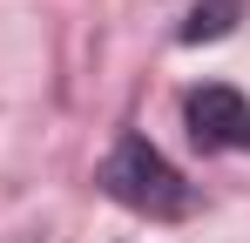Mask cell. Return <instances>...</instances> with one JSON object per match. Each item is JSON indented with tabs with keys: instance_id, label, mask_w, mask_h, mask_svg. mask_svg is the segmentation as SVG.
I'll return each instance as SVG.
<instances>
[{
	"instance_id": "1",
	"label": "cell",
	"mask_w": 250,
	"mask_h": 243,
	"mask_svg": "<svg viewBox=\"0 0 250 243\" xmlns=\"http://www.w3.org/2000/svg\"><path fill=\"white\" fill-rule=\"evenodd\" d=\"M102 189L122 202V209L156 216V223H169V216L189 209V189H183L176 162H169L156 142H142V135H122V142L108 149V162H102Z\"/></svg>"
},
{
	"instance_id": "2",
	"label": "cell",
	"mask_w": 250,
	"mask_h": 243,
	"mask_svg": "<svg viewBox=\"0 0 250 243\" xmlns=\"http://www.w3.org/2000/svg\"><path fill=\"white\" fill-rule=\"evenodd\" d=\"M183 122L203 149H250V101L237 88H196L183 101Z\"/></svg>"
},
{
	"instance_id": "3",
	"label": "cell",
	"mask_w": 250,
	"mask_h": 243,
	"mask_svg": "<svg viewBox=\"0 0 250 243\" xmlns=\"http://www.w3.org/2000/svg\"><path fill=\"white\" fill-rule=\"evenodd\" d=\"M237 14H244V0H203V7L183 20V40H216V34H230Z\"/></svg>"
}]
</instances>
